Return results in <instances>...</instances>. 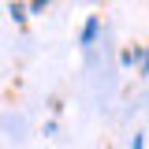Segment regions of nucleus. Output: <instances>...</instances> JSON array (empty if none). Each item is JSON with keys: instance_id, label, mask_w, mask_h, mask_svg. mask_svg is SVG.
<instances>
[{"instance_id": "obj_1", "label": "nucleus", "mask_w": 149, "mask_h": 149, "mask_svg": "<svg viewBox=\"0 0 149 149\" xmlns=\"http://www.w3.org/2000/svg\"><path fill=\"white\" fill-rule=\"evenodd\" d=\"M97 30H101V19H97V15H90V19H86V26H82V37H78V45H93Z\"/></svg>"}, {"instance_id": "obj_2", "label": "nucleus", "mask_w": 149, "mask_h": 149, "mask_svg": "<svg viewBox=\"0 0 149 149\" xmlns=\"http://www.w3.org/2000/svg\"><path fill=\"white\" fill-rule=\"evenodd\" d=\"M11 19H15L19 26H26V11H22V4H11Z\"/></svg>"}, {"instance_id": "obj_3", "label": "nucleus", "mask_w": 149, "mask_h": 149, "mask_svg": "<svg viewBox=\"0 0 149 149\" xmlns=\"http://www.w3.org/2000/svg\"><path fill=\"white\" fill-rule=\"evenodd\" d=\"M138 56H142V52H138V49H123V56H119V60H123V63H127V67H130V63H134Z\"/></svg>"}, {"instance_id": "obj_4", "label": "nucleus", "mask_w": 149, "mask_h": 149, "mask_svg": "<svg viewBox=\"0 0 149 149\" xmlns=\"http://www.w3.org/2000/svg\"><path fill=\"white\" fill-rule=\"evenodd\" d=\"M45 4H49V0H30V11H34V15H37V11H45Z\"/></svg>"}, {"instance_id": "obj_5", "label": "nucleus", "mask_w": 149, "mask_h": 149, "mask_svg": "<svg viewBox=\"0 0 149 149\" xmlns=\"http://www.w3.org/2000/svg\"><path fill=\"white\" fill-rule=\"evenodd\" d=\"M134 149H146V138L142 134H134Z\"/></svg>"}]
</instances>
